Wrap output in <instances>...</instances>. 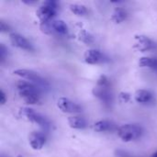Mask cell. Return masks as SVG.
<instances>
[{
  "instance_id": "cell-3",
  "label": "cell",
  "mask_w": 157,
  "mask_h": 157,
  "mask_svg": "<svg viewBox=\"0 0 157 157\" xmlns=\"http://www.w3.org/2000/svg\"><path fill=\"white\" fill-rule=\"evenodd\" d=\"M141 127L135 124H124L118 130V136L123 142L129 143L138 139L142 135Z\"/></svg>"
},
{
  "instance_id": "cell-13",
  "label": "cell",
  "mask_w": 157,
  "mask_h": 157,
  "mask_svg": "<svg viewBox=\"0 0 157 157\" xmlns=\"http://www.w3.org/2000/svg\"><path fill=\"white\" fill-rule=\"evenodd\" d=\"M67 122L69 126L72 129H76V130H81L85 129L86 127V121L84 118L78 117V116H72L67 119Z\"/></svg>"
},
{
  "instance_id": "cell-2",
  "label": "cell",
  "mask_w": 157,
  "mask_h": 157,
  "mask_svg": "<svg viewBox=\"0 0 157 157\" xmlns=\"http://www.w3.org/2000/svg\"><path fill=\"white\" fill-rule=\"evenodd\" d=\"M58 9V3L54 0H48L42 3V5L36 10V16L40 19V23L52 20L56 15Z\"/></svg>"
},
{
  "instance_id": "cell-8",
  "label": "cell",
  "mask_w": 157,
  "mask_h": 157,
  "mask_svg": "<svg viewBox=\"0 0 157 157\" xmlns=\"http://www.w3.org/2000/svg\"><path fill=\"white\" fill-rule=\"evenodd\" d=\"M84 60L88 64H98L105 61V56L98 50L89 49L84 53Z\"/></svg>"
},
{
  "instance_id": "cell-26",
  "label": "cell",
  "mask_w": 157,
  "mask_h": 157,
  "mask_svg": "<svg viewBox=\"0 0 157 157\" xmlns=\"http://www.w3.org/2000/svg\"><path fill=\"white\" fill-rule=\"evenodd\" d=\"M151 157H157V152H155V153H154L152 155H151Z\"/></svg>"
},
{
  "instance_id": "cell-17",
  "label": "cell",
  "mask_w": 157,
  "mask_h": 157,
  "mask_svg": "<svg viewBox=\"0 0 157 157\" xmlns=\"http://www.w3.org/2000/svg\"><path fill=\"white\" fill-rule=\"evenodd\" d=\"M112 124L109 121H105V120H101L97 121L94 126L93 129L94 131H96L97 132H108L111 129Z\"/></svg>"
},
{
  "instance_id": "cell-7",
  "label": "cell",
  "mask_w": 157,
  "mask_h": 157,
  "mask_svg": "<svg viewBox=\"0 0 157 157\" xmlns=\"http://www.w3.org/2000/svg\"><path fill=\"white\" fill-rule=\"evenodd\" d=\"M9 40L11 44L18 49L25 50V51H33L32 44L22 35L18 33H10L9 34Z\"/></svg>"
},
{
  "instance_id": "cell-22",
  "label": "cell",
  "mask_w": 157,
  "mask_h": 157,
  "mask_svg": "<svg viewBox=\"0 0 157 157\" xmlns=\"http://www.w3.org/2000/svg\"><path fill=\"white\" fill-rule=\"evenodd\" d=\"M6 49L3 44H0V59L1 62H3L5 60L6 57Z\"/></svg>"
},
{
  "instance_id": "cell-23",
  "label": "cell",
  "mask_w": 157,
  "mask_h": 157,
  "mask_svg": "<svg viewBox=\"0 0 157 157\" xmlns=\"http://www.w3.org/2000/svg\"><path fill=\"white\" fill-rule=\"evenodd\" d=\"M0 29L2 32H7L9 30V26L7 24H6L4 21L0 22Z\"/></svg>"
},
{
  "instance_id": "cell-9",
  "label": "cell",
  "mask_w": 157,
  "mask_h": 157,
  "mask_svg": "<svg viewBox=\"0 0 157 157\" xmlns=\"http://www.w3.org/2000/svg\"><path fill=\"white\" fill-rule=\"evenodd\" d=\"M13 74L15 75H17L23 79H26L28 81H31V82H35V83H38V84H42L44 83L43 79L41 78V76L32 71V70H28V69H17L13 72Z\"/></svg>"
},
{
  "instance_id": "cell-21",
  "label": "cell",
  "mask_w": 157,
  "mask_h": 157,
  "mask_svg": "<svg viewBox=\"0 0 157 157\" xmlns=\"http://www.w3.org/2000/svg\"><path fill=\"white\" fill-rule=\"evenodd\" d=\"M131 98V95L127 92H121L119 95V100L121 103H127Z\"/></svg>"
},
{
  "instance_id": "cell-11",
  "label": "cell",
  "mask_w": 157,
  "mask_h": 157,
  "mask_svg": "<svg viewBox=\"0 0 157 157\" xmlns=\"http://www.w3.org/2000/svg\"><path fill=\"white\" fill-rule=\"evenodd\" d=\"M93 95L99 98L102 102L105 104H110L112 101V95L109 89V87H103V86H95L93 88Z\"/></svg>"
},
{
  "instance_id": "cell-18",
  "label": "cell",
  "mask_w": 157,
  "mask_h": 157,
  "mask_svg": "<svg viewBox=\"0 0 157 157\" xmlns=\"http://www.w3.org/2000/svg\"><path fill=\"white\" fill-rule=\"evenodd\" d=\"M70 10L76 16H85L87 14V9L86 6L81 4H72L70 5Z\"/></svg>"
},
{
  "instance_id": "cell-6",
  "label": "cell",
  "mask_w": 157,
  "mask_h": 157,
  "mask_svg": "<svg viewBox=\"0 0 157 157\" xmlns=\"http://www.w3.org/2000/svg\"><path fill=\"white\" fill-rule=\"evenodd\" d=\"M134 47L142 52H149L155 48V43L145 35H136L134 37Z\"/></svg>"
},
{
  "instance_id": "cell-12",
  "label": "cell",
  "mask_w": 157,
  "mask_h": 157,
  "mask_svg": "<svg viewBox=\"0 0 157 157\" xmlns=\"http://www.w3.org/2000/svg\"><path fill=\"white\" fill-rule=\"evenodd\" d=\"M134 99L138 103L145 104V103H149L153 99V95L148 90L139 89L134 94Z\"/></svg>"
},
{
  "instance_id": "cell-16",
  "label": "cell",
  "mask_w": 157,
  "mask_h": 157,
  "mask_svg": "<svg viewBox=\"0 0 157 157\" xmlns=\"http://www.w3.org/2000/svg\"><path fill=\"white\" fill-rule=\"evenodd\" d=\"M126 18H127V12L121 7L115 8V10L111 15V20L114 21L115 23H121Z\"/></svg>"
},
{
  "instance_id": "cell-10",
  "label": "cell",
  "mask_w": 157,
  "mask_h": 157,
  "mask_svg": "<svg viewBox=\"0 0 157 157\" xmlns=\"http://www.w3.org/2000/svg\"><path fill=\"white\" fill-rule=\"evenodd\" d=\"M29 143L33 150H40L46 143V137L42 132H32L29 135Z\"/></svg>"
},
{
  "instance_id": "cell-1",
  "label": "cell",
  "mask_w": 157,
  "mask_h": 157,
  "mask_svg": "<svg viewBox=\"0 0 157 157\" xmlns=\"http://www.w3.org/2000/svg\"><path fill=\"white\" fill-rule=\"evenodd\" d=\"M17 87L20 98L27 104L35 105L40 101V90L32 84L26 81H19L17 84Z\"/></svg>"
},
{
  "instance_id": "cell-5",
  "label": "cell",
  "mask_w": 157,
  "mask_h": 157,
  "mask_svg": "<svg viewBox=\"0 0 157 157\" xmlns=\"http://www.w3.org/2000/svg\"><path fill=\"white\" fill-rule=\"evenodd\" d=\"M57 107L64 113H79L82 111V108L78 104L66 98H60L57 100Z\"/></svg>"
},
{
  "instance_id": "cell-20",
  "label": "cell",
  "mask_w": 157,
  "mask_h": 157,
  "mask_svg": "<svg viewBox=\"0 0 157 157\" xmlns=\"http://www.w3.org/2000/svg\"><path fill=\"white\" fill-rule=\"evenodd\" d=\"M97 86H103V87H109V80L106 75H101L97 82Z\"/></svg>"
},
{
  "instance_id": "cell-25",
  "label": "cell",
  "mask_w": 157,
  "mask_h": 157,
  "mask_svg": "<svg viewBox=\"0 0 157 157\" xmlns=\"http://www.w3.org/2000/svg\"><path fill=\"white\" fill-rule=\"evenodd\" d=\"M23 3H26V4L30 5V4H34V3H35V1H26V0H23Z\"/></svg>"
},
{
  "instance_id": "cell-19",
  "label": "cell",
  "mask_w": 157,
  "mask_h": 157,
  "mask_svg": "<svg viewBox=\"0 0 157 157\" xmlns=\"http://www.w3.org/2000/svg\"><path fill=\"white\" fill-rule=\"evenodd\" d=\"M78 39H79L80 41H82V42H84L86 44H91V43L94 42L93 36L89 32H87L86 30H85V29H82V30L79 31V33H78Z\"/></svg>"
},
{
  "instance_id": "cell-14",
  "label": "cell",
  "mask_w": 157,
  "mask_h": 157,
  "mask_svg": "<svg viewBox=\"0 0 157 157\" xmlns=\"http://www.w3.org/2000/svg\"><path fill=\"white\" fill-rule=\"evenodd\" d=\"M52 34L57 33V34H66L68 32V26L63 20H52Z\"/></svg>"
},
{
  "instance_id": "cell-4",
  "label": "cell",
  "mask_w": 157,
  "mask_h": 157,
  "mask_svg": "<svg viewBox=\"0 0 157 157\" xmlns=\"http://www.w3.org/2000/svg\"><path fill=\"white\" fill-rule=\"evenodd\" d=\"M19 115L26 119L27 121L38 124L40 127L48 128L50 126V121L41 114L36 112L33 109L30 108H21L19 109Z\"/></svg>"
},
{
  "instance_id": "cell-15",
  "label": "cell",
  "mask_w": 157,
  "mask_h": 157,
  "mask_svg": "<svg viewBox=\"0 0 157 157\" xmlns=\"http://www.w3.org/2000/svg\"><path fill=\"white\" fill-rule=\"evenodd\" d=\"M138 64L142 68H151V69L157 70V58L142 57L140 58Z\"/></svg>"
},
{
  "instance_id": "cell-24",
  "label": "cell",
  "mask_w": 157,
  "mask_h": 157,
  "mask_svg": "<svg viewBox=\"0 0 157 157\" xmlns=\"http://www.w3.org/2000/svg\"><path fill=\"white\" fill-rule=\"evenodd\" d=\"M6 94H5V92L1 89V90H0V103H1V105H4V104L6 103Z\"/></svg>"
}]
</instances>
